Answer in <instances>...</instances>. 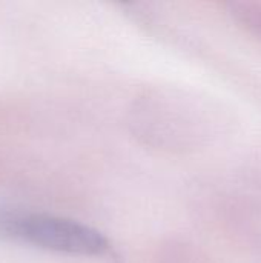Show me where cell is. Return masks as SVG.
<instances>
[{"mask_svg": "<svg viewBox=\"0 0 261 263\" xmlns=\"http://www.w3.org/2000/svg\"><path fill=\"white\" fill-rule=\"evenodd\" d=\"M0 239L74 256H102L109 248L102 233L83 223L5 208H0Z\"/></svg>", "mask_w": 261, "mask_h": 263, "instance_id": "1", "label": "cell"}]
</instances>
